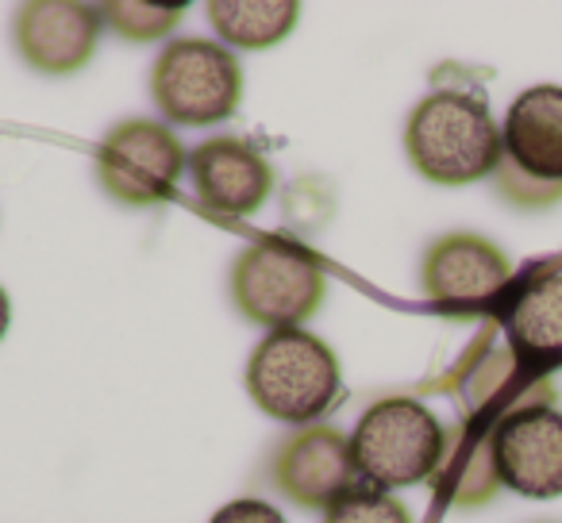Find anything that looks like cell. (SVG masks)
<instances>
[{"label": "cell", "instance_id": "6da1fadb", "mask_svg": "<svg viewBox=\"0 0 562 523\" xmlns=\"http://www.w3.org/2000/svg\"><path fill=\"white\" fill-rule=\"evenodd\" d=\"M405 155L424 181L470 185L497 173L505 143L482 96L467 89H436L408 112Z\"/></svg>", "mask_w": 562, "mask_h": 523}, {"label": "cell", "instance_id": "7a4b0ae2", "mask_svg": "<svg viewBox=\"0 0 562 523\" xmlns=\"http://www.w3.org/2000/svg\"><path fill=\"white\" fill-rule=\"evenodd\" d=\"M247 393L270 420L313 428L336 408L344 366L313 331H270L247 359Z\"/></svg>", "mask_w": 562, "mask_h": 523}, {"label": "cell", "instance_id": "3957f363", "mask_svg": "<svg viewBox=\"0 0 562 523\" xmlns=\"http://www.w3.org/2000/svg\"><path fill=\"white\" fill-rule=\"evenodd\" d=\"M328 277L321 258L290 239H255L232 262V305L255 328H305L324 305Z\"/></svg>", "mask_w": 562, "mask_h": 523}, {"label": "cell", "instance_id": "277c9868", "mask_svg": "<svg viewBox=\"0 0 562 523\" xmlns=\"http://www.w3.org/2000/svg\"><path fill=\"white\" fill-rule=\"evenodd\" d=\"M447 451V431L431 408L413 397H385L359 416L351 431V458L370 489H408L436 477Z\"/></svg>", "mask_w": 562, "mask_h": 523}, {"label": "cell", "instance_id": "5b68a950", "mask_svg": "<svg viewBox=\"0 0 562 523\" xmlns=\"http://www.w3.org/2000/svg\"><path fill=\"white\" fill-rule=\"evenodd\" d=\"M150 101L178 127L224 124L243 104V66L216 39H173L150 70Z\"/></svg>", "mask_w": 562, "mask_h": 523}, {"label": "cell", "instance_id": "8992f818", "mask_svg": "<svg viewBox=\"0 0 562 523\" xmlns=\"http://www.w3.org/2000/svg\"><path fill=\"white\" fill-rule=\"evenodd\" d=\"M189 170V155L173 127L147 116L120 120L97 143V178L124 208H155L170 201Z\"/></svg>", "mask_w": 562, "mask_h": 523}, {"label": "cell", "instance_id": "52a82bcc", "mask_svg": "<svg viewBox=\"0 0 562 523\" xmlns=\"http://www.w3.org/2000/svg\"><path fill=\"white\" fill-rule=\"evenodd\" d=\"M490 443L505 489L531 500L562 497V412L547 405L513 408L493 423Z\"/></svg>", "mask_w": 562, "mask_h": 523}, {"label": "cell", "instance_id": "ba28073f", "mask_svg": "<svg viewBox=\"0 0 562 523\" xmlns=\"http://www.w3.org/2000/svg\"><path fill=\"white\" fill-rule=\"evenodd\" d=\"M513 262L497 242L482 235H443L424 250L420 285L424 297L443 312H474L505 293Z\"/></svg>", "mask_w": 562, "mask_h": 523}, {"label": "cell", "instance_id": "9c48e42d", "mask_svg": "<svg viewBox=\"0 0 562 523\" xmlns=\"http://www.w3.org/2000/svg\"><path fill=\"white\" fill-rule=\"evenodd\" d=\"M273 485L281 497H290L308 512H328L339 497L359 485V469L351 458V435L331 423L297 428L273 451L270 462Z\"/></svg>", "mask_w": 562, "mask_h": 523}, {"label": "cell", "instance_id": "30bf717a", "mask_svg": "<svg viewBox=\"0 0 562 523\" xmlns=\"http://www.w3.org/2000/svg\"><path fill=\"white\" fill-rule=\"evenodd\" d=\"M101 4L81 0H32L12 20L16 55L47 78H70L86 70L101 39Z\"/></svg>", "mask_w": 562, "mask_h": 523}, {"label": "cell", "instance_id": "8fae6325", "mask_svg": "<svg viewBox=\"0 0 562 523\" xmlns=\"http://www.w3.org/2000/svg\"><path fill=\"white\" fill-rule=\"evenodd\" d=\"M189 178H193L196 201L224 219L255 216L273 193L270 158L239 135L204 139L189 155Z\"/></svg>", "mask_w": 562, "mask_h": 523}, {"label": "cell", "instance_id": "7c38bea8", "mask_svg": "<svg viewBox=\"0 0 562 523\" xmlns=\"http://www.w3.org/2000/svg\"><path fill=\"white\" fill-rule=\"evenodd\" d=\"M501 166L539 185L562 189V89L531 86L513 101L501 127Z\"/></svg>", "mask_w": 562, "mask_h": 523}, {"label": "cell", "instance_id": "4fadbf2b", "mask_svg": "<svg viewBox=\"0 0 562 523\" xmlns=\"http://www.w3.org/2000/svg\"><path fill=\"white\" fill-rule=\"evenodd\" d=\"M505 331L513 354L528 366L562 362V274L524 285L505 312Z\"/></svg>", "mask_w": 562, "mask_h": 523}, {"label": "cell", "instance_id": "5bb4252c", "mask_svg": "<svg viewBox=\"0 0 562 523\" xmlns=\"http://www.w3.org/2000/svg\"><path fill=\"white\" fill-rule=\"evenodd\" d=\"M216 43L227 50H270L290 39L301 20L297 0H212L209 9Z\"/></svg>", "mask_w": 562, "mask_h": 523}, {"label": "cell", "instance_id": "9a60e30c", "mask_svg": "<svg viewBox=\"0 0 562 523\" xmlns=\"http://www.w3.org/2000/svg\"><path fill=\"white\" fill-rule=\"evenodd\" d=\"M436 477L443 481L447 497L459 508H477L501 489L497 462H493L490 431L459 428L447 435V451Z\"/></svg>", "mask_w": 562, "mask_h": 523}, {"label": "cell", "instance_id": "2e32d148", "mask_svg": "<svg viewBox=\"0 0 562 523\" xmlns=\"http://www.w3.org/2000/svg\"><path fill=\"white\" fill-rule=\"evenodd\" d=\"M104 27L127 43H155L166 39L186 16V4H150V0H109L101 4Z\"/></svg>", "mask_w": 562, "mask_h": 523}, {"label": "cell", "instance_id": "e0dca14e", "mask_svg": "<svg viewBox=\"0 0 562 523\" xmlns=\"http://www.w3.org/2000/svg\"><path fill=\"white\" fill-rule=\"evenodd\" d=\"M324 523H413V515H408V508L393 492L355 485L347 497H339L324 512Z\"/></svg>", "mask_w": 562, "mask_h": 523}, {"label": "cell", "instance_id": "ac0fdd59", "mask_svg": "<svg viewBox=\"0 0 562 523\" xmlns=\"http://www.w3.org/2000/svg\"><path fill=\"white\" fill-rule=\"evenodd\" d=\"M209 523H285V515L266 500H227L220 512H212Z\"/></svg>", "mask_w": 562, "mask_h": 523}, {"label": "cell", "instance_id": "d6986e66", "mask_svg": "<svg viewBox=\"0 0 562 523\" xmlns=\"http://www.w3.org/2000/svg\"><path fill=\"white\" fill-rule=\"evenodd\" d=\"M9 323H12V300L4 293V285H0V339L9 336Z\"/></svg>", "mask_w": 562, "mask_h": 523}]
</instances>
